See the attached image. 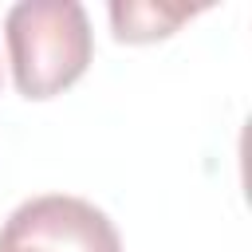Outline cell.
<instances>
[{"label":"cell","mask_w":252,"mask_h":252,"mask_svg":"<svg viewBox=\"0 0 252 252\" xmlns=\"http://www.w3.org/2000/svg\"><path fill=\"white\" fill-rule=\"evenodd\" d=\"M8 63L24 98H55L75 87L94 55L87 8L79 0H20L4 16Z\"/></svg>","instance_id":"obj_1"},{"label":"cell","mask_w":252,"mask_h":252,"mask_svg":"<svg viewBox=\"0 0 252 252\" xmlns=\"http://www.w3.org/2000/svg\"><path fill=\"white\" fill-rule=\"evenodd\" d=\"M0 252H122V236L98 205L39 193L12 209L0 228Z\"/></svg>","instance_id":"obj_2"},{"label":"cell","mask_w":252,"mask_h":252,"mask_svg":"<svg viewBox=\"0 0 252 252\" xmlns=\"http://www.w3.org/2000/svg\"><path fill=\"white\" fill-rule=\"evenodd\" d=\"M201 8L189 4H158V0H114L110 4V28L118 43H154L173 35L185 20H193Z\"/></svg>","instance_id":"obj_3"}]
</instances>
